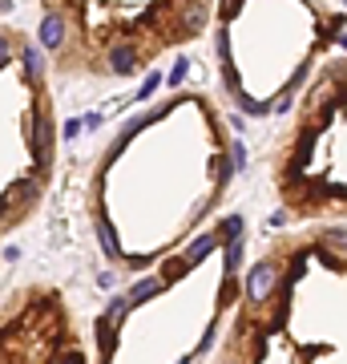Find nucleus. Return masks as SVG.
Here are the masks:
<instances>
[{
	"mask_svg": "<svg viewBox=\"0 0 347 364\" xmlns=\"http://www.w3.org/2000/svg\"><path fill=\"white\" fill-rule=\"evenodd\" d=\"M279 279H283V263L279 259H258L255 267H250V275H246V287H243L246 304H250V308H267L270 299H275Z\"/></svg>",
	"mask_w": 347,
	"mask_h": 364,
	"instance_id": "1",
	"label": "nucleus"
},
{
	"mask_svg": "<svg viewBox=\"0 0 347 364\" xmlns=\"http://www.w3.org/2000/svg\"><path fill=\"white\" fill-rule=\"evenodd\" d=\"M65 45V16L61 13H45L37 28V49H61Z\"/></svg>",
	"mask_w": 347,
	"mask_h": 364,
	"instance_id": "2",
	"label": "nucleus"
},
{
	"mask_svg": "<svg viewBox=\"0 0 347 364\" xmlns=\"http://www.w3.org/2000/svg\"><path fill=\"white\" fill-rule=\"evenodd\" d=\"M105 61H109V73H117V77H126V73H133V69L142 65L133 45H114V49H105Z\"/></svg>",
	"mask_w": 347,
	"mask_h": 364,
	"instance_id": "3",
	"label": "nucleus"
},
{
	"mask_svg": "<svg viewBox=\"0 0 347 364\" xmlns=\"http://www.w3.org/2000/svg\"><path fill=\"white\" fill-rule=\"evenodd\" d=\"M21 61H25V81L28 85H37V81H45V53L37 49V45H25V53H21Z\"/></svg>",
	"mask_w": 347,
	"mask_h": 364,
	"instance_id": "4",
	"label": "nucleus"
},
{
	"mask_svg": "<svg viewBox=\"0 0 347 364\" xmlns=\"http://www.w3.org/2000/svg\"><path fill=\"white\" fill-rule=\"evenodd\" d=\"M202 25H206V4L202 0H186V9H182V37H194Z\"/></svg>",
	"mask_w": 347,
	"mask_h": 364,
	"instance_id": "5",
	"label": "nucleus"
},
{
	"mask_svg": "<svg viewBox=\"0 0 347 364\" xmlns=\"http://www.w3.org/2000/svg\"><path fill=\"white\" fill-rule=\"evenodd\" d=\"M186 73H190V61H186V57H178V61H174V69H170V85H182V81H186Z\"/></svg>",
	"mask_w": 347,
	"mask_h": 364,
	"instance_id": "6",
	"label": "nucleus"
},
{
	"mask_svg": "<svg viewBox=\"0 0 347 364\" xmlns=\"http://www.w3.org/2000/svg\"><path fill=\"white\" fill-rule=\"evenodd\" d=\"M158 85H162V73H150V77L142 81V90H138V97H142V102H145V97H154V90H158Z\"/></svg>",
	"mask_w": 347,
	"mask_h": 364,
	"instance_id": "7",
	"label": "nucleus"
},
{
	"mask_svg": "<svg viewBox=\"0 0 347 364\" xmlns=\"http://www.w3.org/2000/svg\"><path fill=\"white\" fill-rule=\"evenodd\" d=\"M9 57H13V37H9V33H0V69L9 65Z\"/></svg>",
	"mask_w": 347,
	"mask_h": 364,
	"instance_id": "8",
	"label": "nucleus"
},
{
	"mask_svg": "<svg viewBox=\"0 0 347 364\" xmlns=\"http://www.w3.org/2000/svg\"><path fill=\"white\" fill-rule=\"evenodd\" d=\"M65 138H69V142H73V138H81V117H69V122H65Z\"/></svg>",
	"mask_w": 347,
	"mask_h": 364,
	"instance_id": "9",
	"label": "nucleus"
},
{
	"mask_svg": "<svg viewBox=\"0 0 347 364\" xmlns=\"http://www.w3.org/2000/svg\"><path fill=\"white\" fill-rule=\"evenodd\" d=\"M97 284H101L105 291H114V284H117V275H114V272H101V275H97Z\"/></svg>",
	"mask_w": 347,
	"mask_h": 364,
	"instance_id": "10",
	"label": "nucleus"
},
{
	"mask_svg": "<svg viewBox=\"0 0 347 364\" xmlns=\"http://www.w3.org/2000/svg\"><path fill=\"white\" fill-rule=\"evenodd\" d=\"M226 364H234V360H226Z\"/></svg>",
	"mask_w": 347,
	"mask_h": 364,
	"instance_id": "11",
	"label": "nucleus"
}]
</instances>
